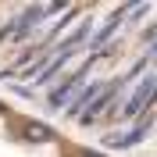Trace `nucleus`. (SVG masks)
<instances>
[{"label":"nucleus","instance_id":"obj_1","mask_svg":"<svg viewBox=\"0 0 157 157\" xmlns=\"http://www.w3.org/2000/svg\"><path fill=\"white\" fill-rule=\"evenodd\" d=\"M0 157H111V154L0 97Z\"/></svg>","mask_w":157,"mask_h":157}]
</instances>
